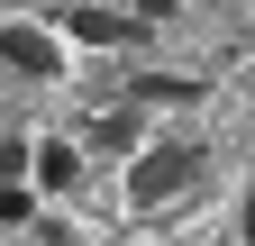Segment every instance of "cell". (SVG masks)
Wrapping results in <instances>:
<instances>
[{
    "mask_svg": "<svg viewBox=\"0 0 255 246\" xmlns=\"http://www.w3.org/2000/svg\"><path fill=\"white\" fill-rule=\"evenodd\" d=\"M0 182H27V137H0Z\"/></svg>",
    "mask_w": 255,
    "mask_h": 246,
    "instance_id": "obj_7",
    "label": "cell"
},
{
    "mask_svg": "<svg viewBox=\"0 0 255 246\" xmlns=\"http://www.w3.org/2000/svg\"><path fill=\"white\" fill-rule=\"evenodd\" d=\"M0 64H9L18 82H64V37H55V27L9 18V27H0Z\"/></svg>",
    "mask_w": 255,
    "mask_h": 246,
    "instance_id": "obj_2",
    "label": "cell"
},
{
    "mask_svg": "<svg viewBox=\"0 0 255 246\" xmlns=\"http://www.w3.org/2000/svg\"><path fill=\"white\" fill-rule=\"evenodd\" d=\"M37 219V192H27V182H0V228H27Z\"/></svg>",
    "mask_w": 255,
    "mask_h": 246,
    "instance_id": "obj_6",
    "label": "cell"
},
{
    "mask_svg": "<svg viewBox=\"0 0 255 246\" xmlns=\"http://www.w3.org/2000/svg\"><path fill=\"white\" fill-rule=\"evenodd\" d=\"M82 164L91 155H82L73 137H37V146H27V192H55V201L82 192Z\"/></svg>",
    "mask_w": 255,
    "mask_h": 246,
    "instance_id": "obj_4",
    "label": "cell"
},
{
    "mask_svg": "<svg viewBox=\"0 0 255 246\" xmlns=\"http://www.w3.org/2000/svg\"><path fill=\"white\" fill-rule=\"evenodd\" d=\"M201 146L191 137H164V146H137V164H128V201L137 210H155V201H182L191 182H201Z\"/></svg>",
    "mask_w": 255,
    "mask_h": 246,
    "instance_id": "obj_1",
    "label": "cell"
},
{
    "mask_svg": "<svg viewBox=\"0 0 255 246\" xmlns=\"http://www.w3.org/2000/svg\"><path fill=\"white\" fill-rule=\"evenodd\" d=\"M55 37H64V46H137V18H119V9H101V0H64Z\"/></svg>",
    "mask_w": 255,
    "mask_h": 246,
    "instance_id": "obj_3",
    "label": "cell"
},
{
    "mask_svg": "<svg viewBox=\"0 0 255 246\" xmlns=\"http://www.w3.org/2000/svg\"><path fill=\"white\" fill-rule=\"evenodd\" d=\"M73 146H82V155H119V146H137V110H101Z\"/></svg>",
    "mask_w": 255,
    "mask_h": 246,
    "instance_id": "obj_5",
    "label": "cell"
}]
</instances>
